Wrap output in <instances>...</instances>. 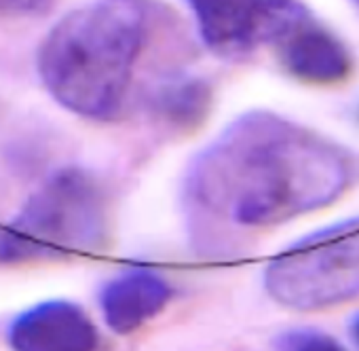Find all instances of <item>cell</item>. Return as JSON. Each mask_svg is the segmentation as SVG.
<instances>
[{
    "label": "cell",
    "mask_w": 359,
    "mask_h": 351,
    "mask_svg": "<svg viewBox=\"0 0 359 351\" xmlns=\"http://www.w3.org/2000/svg\"><path fill=\"white\" fill-rule=\"evenodd\" d=\"M353 180L344 148L269 110L233 119L187 167L182 212L203 256L231 250L235 231L266 229L334 204Z\"/></svg>",
    "instance_id": "6da1fadb"
},
{
    "label": "cell",
    "mask_w": 359,
    "mask_h": 351,
    "mask_svg": "<svg viewBox=\"0 0 359 351\" xmlns=\"http://www.w3.org/2000/svg\"><path fill=\"white\" fill-rule=\"evenodd\" d=\"M154 18L150 0H91L66 13L36 53L49 95L83 119L123 117Z\"/></svg>",
    "instance_id": "7a4b0ae2"
},
{
    "label": "cell",
    "mask_w": 359,
    "mask_h": 351,
    "mask_svg": "<svg viewBox=\"0 0 359 351\" xmlns=\"http://www.w3.org/2000/svg\"><path fill=\"white\" fill-rule=\"evenodd\" d=\"M108 237V199L81 167H64L0 225V265L68 258L95 252Z\"/></svg>",
    "instance_id": "3957f363"
},
{
    "label": "cell",
    "mask_w": 359,
    "mask_h": 351,
    "mask_svg": "<svg viewBox=\"0 0 359 351\" xmlns=\"http://www.w3.org/2000/svg\"><path fill=\"white\" fill-rule=\"evenodd\" d=\"M273 300L298 311L359 296V216L327 225L283 248L264 271Z\"/></svg>",
    "instance_id": "277c9868"
},
{
    "label": "cell",
    "mask_w": 359,
    "mask_h": 351,
    "mask_svg": "<svg viewBox=\"0 0 359 351\" xmlns=\"http://www.w3.org/2000/svg\"><path fill=\"white\" fill-rule=\"evenodd\" d=\"M187 5L203 45L231 60L279 45L306 18L298 0H187Z\"/></svg>",
    "instance_id": "5b68a950"
},
{
    "label": "cell",
    "mask_w": 359,
    "mask_h": 351,
    "mask_svg": "<svg viewBox=\"0 0 359 351\" xmlns=\"http://www.w3.org/2000/svg\"><path fill=\"white\" fill-rule=\"evenodd\" d=\"M7 338L20 351H91L100 345V332L87 311L60 298L22 311L9 324Z\"/></svg>",
    "instance_id": "8992f818"
},
{
    "label": "cell",
    "mask_w": 359,
    "mask_h": 351,
    "mask_svg": "<svg viewBox=\"0 0 359 351\" xmlns=\"http://www.w3.org/2000/svg\"><path fill=\"white\" fill-rule=\"evenodd\" d=\"M173 286L152 269H125L102 286L100 307L114 334H131L154 319L171 300Z\"/></svg>",
    "instance_id": "52a82bcc"
},
{
    "label": "cell",
    "mask_w": 359,
    "mask_h": 351,
    "mask_svg": "<svg viewBox=\"0 0 359 351\" xmlns=\"http://www.w3.org/2000/svg\"><path fill=\"white\" fill-rule=\"evenodd\" d=\"M283 68L298 81L313 85H334L348 77L351 55L346 47L309 15L279 41Z\"/></svg>",
    "instance_id": "ba28073f"
},
{
    "label": "cell",
    "mask_w": 359,
    "mask_h": 351,
    "mask_svg": "<svg viewBox=\"0 0 359 351\" xmlns=\"http://www.w3.org/2000/svg\"><path fill=\"white\" fill-rule=\"evenodd\" d=\"M146 106L167 123L191 127L199 123L212 104V91L205 81L193 77H169L150 85Z\"/></svg>",
    "instance_id": "9c48e42d"
},
{
    "label": "cell",
    "mask_w": 359,
    "mask_h": 351,
    "mask_svg": "<svg viewBox=\"0 0 359 351\" xmlns=\"http://www.w3.org/2000/svg\"><path fill=\"white\" fill-rule=\"evenodd\" d=\"M273 345L277 349L290 351H340L342 345L317 328H290L275 336Z\"/></svg>",
    "instance_id": "30bf717a"
},
{
    "label": "cell",
    "mask_w": 359,
    "mask_h": 351,
    "mask_svg": "<svg viewBox=\"0 0 359 351\" xmlns=\"http://www.w3.org/2000/svg\"><path fill=\"white\" fill-rule=\"evenodd\" d=\"M51 5V0H0V15H32Z\"/></svg>",
    "instance_id": "8fae6325"
},
{
    "label": "cell",
    "mask_w": 359,
    "mask_h": 351,
    "mask_svg": "<svg viewBox=\"0 0 359 351\" xmlns=\"http://www.w3.org/2000/svg\"><path fill=\"white\" fill-rule=\"evenodd\" d=\"M348 332H351L353 340L359 345V313L351 317V322H348Z\"/></svg>",
    "instance_id": "7c38bea8"
},
{
    "label": "cell",
    "mask_w": 359,
    "mask_h": 351,
    "mask_svg": "<svg viewBox=\"0 0 359 351\" xmlns=\"http://www.w3.org/2000/svg\"><path fill=\"white\" fill-rule=\"evenodd\" d=\"M355 3H357V7H359V0H355Z\"/></svg>",
    "instance_id": "4fadbf2b"
}]
</instances>
